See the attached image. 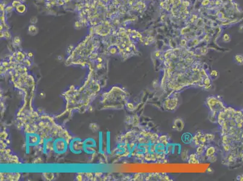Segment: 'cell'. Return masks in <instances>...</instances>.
Listing matches in <instances>:
<instances>
[{
	"label": "cell",
	"instance_id": "cell-1",
	"mask_svg": "<svg viewBox=\"0 0 243 181\" xmlns=\"http://www.w3.org/2000/svg\"><path fill=\"white\" fill-rule=\"evenodd\" d=\"M207 103L213 117H217L221 112L225 110L224 103L220 100V98H217L215 96L209 97L207 100Z\"/></svg>",
	"mask_w": 243,
	"mask_h": 181
},
{
	"label": "cell",
	"instance_id": "cell-2",
	"mask_svg": "<svg viewBox=\"0 0 243 181\" xmlns=\"http://www.w3.org/2000/svg\"><path fill=\"white\" fill-rule=\"evenodd\" d=\"M53 150L56 155H63L67 152L68 148V144L63 138H56L53 143Z\"/></svg>",
	"mask_w": 243,
	"mask_h": 181
},
{
	"label": "cell",
	"instance_id": "cell-3",
	"mask_svg": "<svg viewBox=\"0 0 243 181\" xmlns=\"http://www.w3.org/2000/svg\"><path fill=\"white\" fill-rule=\"evenodd\" d=\"M97 143L93 138L89 137L84 140L83 151L87 155H92L95 154L97 152Z\"/></svg>",
	"mask_w": 243,
	"mask_h": 181
},
{
	"label": "cell",
	"instance_id": "cell-4",
	"mask_svg": "<svg viewBox=\"0 0 243 181\" xmlns=\"http://www.w3.org/2000/svg\"><path fill=\"white\" fill-rule=\"evenodd\" d=\"M83 142L84 140L78 137L71 140L68 144L70 151L74 155H80L84 152Z\"/></svg>",
	"mask_w": 243,
	"mask_h": 181
},
{
	"label": "cell",
	"instance_id": "cell-5",
	"mask_svg": "<svg viewBox=\"0 0 243 181\" xmlns=\"http://www.w3.org/2000/svg\"><path fill=\"white\" fill-rule=\"evenodd\" d=\"M41 143V137L36 133H28L25 135V145L27 153L31 148L39 145Z\"/></svg>",
	"mask_w": 243,
	"mask_h": 181
},
{
	"label": "cell",
	"instance_id": "cell-6",
	"mask_svg": "<svg viewBox=\"0 0 243 181\" xmlns=\"http://www.w3.org/2000/svg\"><path fill=\"white\" fill-rule=\"evenodd\" d=\"M185 126V123L182 118H177L174 120L173 128L178 131H182Z\"/></svg>",
	"mask_w": 243,
	"mask_h": 181
},
{
	"label": "cell",
	"instance_id": "cell-7",
	"mask_svg": "<svg viewBox=\"0 0 243 181\" xmlns=\"http://www.w3.org/2000/svg\"><path fill=\"white\" fill-rule=\"evenodd\" d=\"M98 150H99V153L101 155L104 154V150H103V132L100 131L99 132V141H98Z\"/></svg>",
	"mask_w": 243,
	"mask_h": 181
},
{
	"label": "cell",
	"instance_id": "cell-8",
	"mask_svg": "<svg viewBox=\"0 0 243 181\" xmlns=\"http://www.w3.org/2000/svg\"><path fill=\"white\" fill-rule=\"evenodd\" d=\"M110 134V131H107L106 132V152L107 155L111 154Z\"/></svg>",
	"mask_w": 243,
	"mask_h": 181
},
{
	"label": "cell",
	"instance_id": "cell-9",
	"mask_svg": "<svg viewBox=\"0 0 243 181\" xmlns=\"http://www.w3.org/2000/svg\"><path fill=\"white\" fill-rule=\"evenodd\" d=\"M193 139H194V137L190 133H185L183 134V135L182 137V141L185 144H191L192 142H193Z\"/></svg>",
	"mask_w": 243,
	"mask_h": 181
}]
</instances>
